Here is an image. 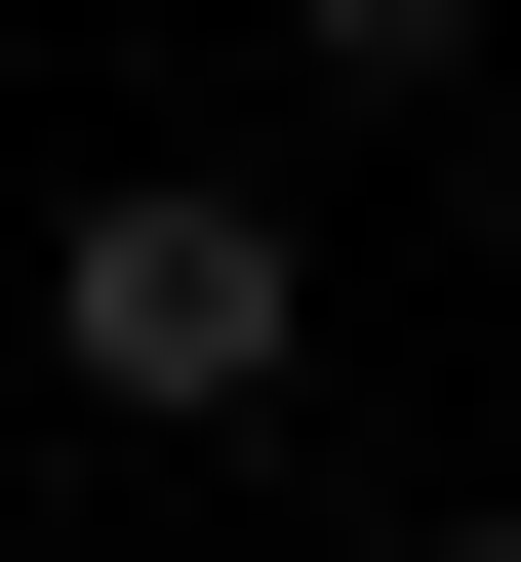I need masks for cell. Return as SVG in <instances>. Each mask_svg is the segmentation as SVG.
I'll use <instances>...</instances> for the list:
<instances>
[{"instance_id":"obj_1","label":"cell","mask_w":521,"mask_h":562,"mask_svg":"<svg viewBox=\"0 0 521 562\" xmlns=\"http://www.w3.org/2000/svg\"><path fill=\"white\" fill-rule=\"evenodd\" d=\"M41 362H81L121 442H241V402L321 362V241H281L241 161H81L41 201Z\"/></svg>"},{"instance_id":"obj_2","label":"cell","mask_w":521,"mask_h":562,"mask_svg":"<svg viewBox=\"0 0 521 562\" xmlns=\"http://www.w3.org/2000/svg\"><path fill=\"white\" fill-rule=\"evenodd\" d=\"M281 41H321V81H482V0H281Z\"/></svg>"},{"instance_id":"obj_3","label":"cell","mask_w":521,"mask_h":562,"mask_svg":"<svg viewBox=\"0 0 521 562\" xmlns=\"http://www.w3.org/2000/svg\"><path fill=\"white\" fill-rule=\"evenodd\" d=\"M441 562H521V482H482V522H441Z\"/></svg>"}]
</instances>
